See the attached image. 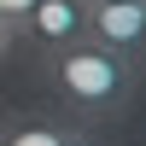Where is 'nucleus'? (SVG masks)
<instances>
[{
    "mask_svg": "<svg viewBox=\"0 0 146 146\" xmlns=\"http://www.w3.org/2000/svg\"><path fill=\"white\" fill-rule=\"evenodd\" d=\"M0 41H6V29H0Z\"/></svg>",
    "mask_w": 146,
    "mask_h": 146,
    "instance_id": "obj_7",
    "label": "nucleus"
},
{
    "mask_svg": "<svg viewBox=\"0 0 146 146\" xmlns=\"http://www.w3.org/2000/svg\"><path fill=\"white\" fill-rule=\"evenodd\" d=\"M47 76H53L58 100L70 111H82L88 123H111L135 105L140 94V64L117 58L111 47L100 41H70V47H47Z\"/></svg>",
    "mask_w": 146,
    "mask_h": 146,
    "instance_id": "obj_1",
    "label": "nucleus"
},
{
    "mask_svg": "<svg viewBox=\"0 0 146 146\" xmlns=\"http://www.w3.org/2000/svg\"><path fill=\"white\" fill-rule=\"evenodd\" d=\"M64 146H111V140H100V129H82V123H76V129H70V140H64Z\"/></svg>",
    "mask_w": 146,
    "mask_h": 146,
    "instance_id": "obj_6",
    "label": "nucleus"
},
{
    "mask_svg": "<svg viewBox=\"0 0 146 146\" xmlns=\"http://www.w3.org/2000/svg\"><path fill=\"white\" fill-rule=\"evenodd\" d=\"M29 6H35V0H0V29H6V35H18V23L29 18Z\"/></svg>",
    "mask_w": 146,
    "mask_h": 146,
    "instance_id": "obj_5",
    "label": "nucleus"
},
{
    "mask_svg": "<svg viewBox=\"0 0 146 146\" xmlns=\"http://www.w3.org/2000/svg\"><path fill=\"white\" fill-rule=\"evenodd\" d=\"M88 41L146 64V0H88Z\"/></svg>",
    "mask_w": 146,
    "mask_h": 146,
    "instance_id": "obj_2",
    "label": "nucleus"
},
{
    "mask_svg": "<svg viewBox=\"0 0 146 146\" xmlns=\"http://www.w3.org/2000/svg\"><path fill=\"white\" fill-rule=\"evenodd\" d=\"M18 35H29L35 47H70L88 35V0H35L29 18L18 23Z\"/></svg>",
    "mask_w": 146,
    "mask_h": 146,
    "instance_id": "obj_3",
    "label": "nucleus"
},
{
    "mask_svg": "<svg viewBox=\"0 0 146 146\" xmlns=\"http://www.w3.org/2000/svg\"><path fill=\"white\" fill-rule=\"evenodd\" d=\"M70 129L76 123H64V117H53V111H12L6 123H0V146H64Z\"/></svg>",
    "mask_w": 146,
    "mask_h": 146,
    "instance_id": "obj_4",
    "label": "nucleus"
}]
</instances>
